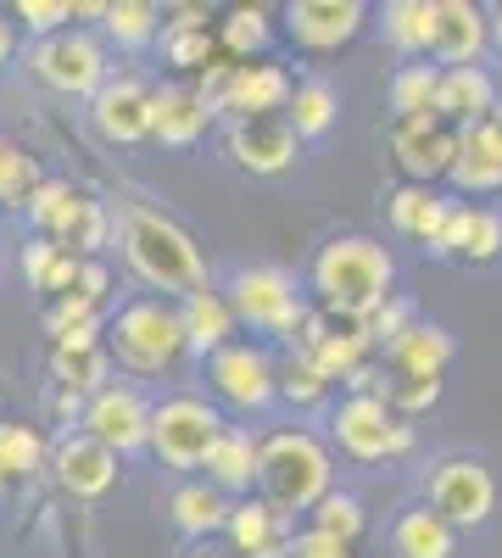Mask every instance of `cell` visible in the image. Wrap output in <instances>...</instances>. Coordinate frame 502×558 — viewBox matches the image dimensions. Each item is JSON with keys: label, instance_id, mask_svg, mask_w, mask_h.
Returning <instances> with one entry per match:
<instances>
[{"label": "cell", "instance_id": "cell-37", "mask_svg": "<svg viewBox=\"0 0 502 558\" xmlns=\"http://www.w3.org/2000/svg\"><path fill=\"white\" fill-rule=\"evenodd\" d=\"M107 34L123 45V51H146V45L162 39V7H151V0H112Z\"/></svg>", "mask_w": 502, "mask_h": 558}, {"label": "cell", "instance_id": "cell-44", "mask_svg": "<svg viewBox=\"0 0 502 558\" xmlns=\"http://www.w3.org/2000/svg\"><path fill=\"white\" fill-rule=\"evenodd\" d=\"M458 151H464V157H480V162H491V168H502V112H491V118L458 129Z\"/></svg>", "mask_w": 502, "mask_h": 558}, {"label": "cell", "instance_id": "cell-17", "mask_svg": "<svg viewBox=\"0 0 502 558\" xmlns=\"http://www.w3.org/2000/svg\"><path fill=\"white\" fill-rule=\"evenodd\" d=\"M452 357H458V341H452L441 324L430 318H414L407 330L385 347V375L391 380H441Z\"/></svg>", "mask_w": 502, "mask_h": 558}, {"label": "cell", "instance_id": "cell-5", "mask_svg": "<svg viewBox=\"0 0 502 558\" xmlns=\"http://www.w3.org/2000/svg\"><path fill=\"white\" fill-rule=\"evenodd\" d=\"M107 347L123 368H140V375H162L185 357V330H179V307L162 302V296H140L118 307L112 330H107Z\"/></svg>", "mask_w": 502, "mask_h": 558}, {"label": "cell", "instance_id": "cell-45", "mask_svg": "<svg viewBox=\"0 0 502 558\" xmlns=\"http://www.w3.org/2000/svg\"><path fill=\"white\" fill-rule=\"evenodd\" d=\"M385 402H391V413H396V418H414V413H430V408L441 402V380H391Z\"/></svg>", "mask_w": 502, "mask_h": 558}, {"label": "cell", "instance_id": "cell-9", "mask_svg": "<svg viewBox=\"0 0 502 558\" xmlns=\"http://www.w3.org/2000/svg\"><path fill=\"white\" fill-rule=\"evenodd\" d=\"M28 68H34V78H39L45 89H57V96H84V101H96V89L112 78L101 39L84 34V28L39 39L34 57H28Z\"/></svg>", "mask_w": 502, "mask_h": 558}, {"label": "cell", "instance_id": "cell-3", "mask_svg": "<svg viewBox=\"0 0 502 558\" xmlns=\"http://www.w3.org/2000/svg\"><path fill=\"white\" fill-rule=\"evenodd\" d=\"M262 502L280 514H313L335 492V458L313 430H273L262 436Z\"/></svg>", "mask_w": 502, "mask_h": 558}, {"label": "cell", "instance_id": "cell-32", "mask_svg": "<svg viewBox=\"0 0 502 558\" xmlns=\"http://www.w3.org/2000/svg\"><path fill=\"white\" fill-rule=\"evenodd\" d=\"M107 368H112V352H107V347H57V352H51V375H57V386L73 391V397L107 391Z\"/></svg>", "mask_w": 502, "mask_h": 558}, {"label": "cell", "instance_id": "cell-31", "mask_svg": "<svg viewBox=\"0 0 502 558\" xmlns=\"http://www.w3.org/2000/svg\"><path fill=\"white\" fill-rule=\"evenodd\" d=\"M341 118V96L330 78H302L291 89V107H285V123L296 129V140H325Z\"/></svg>", "mask_w": 502, "mask_h": 558}, {"label": "cell", "instance_id": "cell-1", "mask_svg": "<svg viewBox=\"0 0 502 558\" xmlns=\"http://www.w3.org/2000/svg\"><path fill=\"white\" fill-rule=\"evenodd\" d=\"M118 235H123V263H128V274L140 279V286L168 291V296L207 291L201 246L191 241V229L173 223L168 213H157L146 202H128L118 213Z\"/></svg>", "mask_w": 502, "mask_h": 558}, {"label": "cell", "instance_id": "cell-43", "mask_svg": "<svg viewBox=\"0 0 502 558\" xmlns=\"http://www.w3.org/2000/svg\"><path fill=\"white\" fill-rule=\"evenodd\" d=\"M419 313H414V302H407V296H391V302H380L369 318H363V336H369V347H391L402 330H407V324H414Z\"/></svg>", "mask_w": 502, "mask_h": 558}, {"label": "cell", "instance_id": "cell-2", "mask_svg": "<svg viewBox=\"0 0 502 558\" xmlns=\"http://www.w3.org/2000/svg\"><path fill=\"white\" fill-rule=\"evenodd\" d=\"M313 296H318V313L330 318H369L380 302H391L396 291V257L375 241V235H335L318 246L313 257Z\"/></svg>", "mask_w": 502, "mask_h": 558}, {"label": "cell", "instance_id": "cell-21", "mask_svg": "<svg viewBox=\"0 0 502 558\" xmlns=\"http://www.w3.org/2000/svg\"><path fill=\"white\" fill-rule=\"evenodd\" d=\"M291 89H296V78L285 68H273V62H241L235 78H230V89H223V107L218 112H235V123L241 118H285Z\"/></svg>", "mask_w": 502, "mask_h": 558}, {"label": "cell", "instance_id": "cell-51", "mask_svg": "<svg viewBox=\"0 0 502 558\" xmlns=\"http://www.w3.org/2000/svg\"><path fill=\"white\" fill-rule=\"evenodd\" d=\"M491 45H497V57H502V7L491 12Z\"/></svg>", "mask_w": 502, "mask_h": 558}, {"label": "cell", "instance_id": "cell-11", "mask_svg": "<svg viewBox=\"0 0 502 558\" xmlns=\"http://www.w3.org/2000/svg\"><path fill=\"white\" fill-rule=\"evenodd\" d=\"M84 436H96L118 458L146 452L151 447V402L134 386H107L84 402Z\"/></svg>", "mask_w": 502, "mask_h": 558}, {"label": "cell", "instance_id": "cell-22", "mask_svg": "<svg viewBox=\"0 0 502 558\" xmlns=\"http://www.w3.org/2000/svg\"><path fill=\"white\" fill-rule=\"evenodd\" d=\"M223 536H230V553L235 558H285L291 547V514H280L273 502L262 497H241L230 508V525H223Z\"/></svg>", "mask_w": 502, "mask_h": 558}, {"label": "cell", "instance_id": "cell-19", "mask_svg": "<svg viewBox=\"0 0 502 558\" xmlns=\"http://www.w3.org/2000/svg\"><path fill=\"white\" fill-rule=\"evenodd\" d=\"M491 51V12H480L475 0H441V23H436V68H480Z\"/></svg>", "mask_w": 502, "mask_h": 558}, {"label": "cell", "instance_id": "cell-30", "mask_svg": "<svg viewBox=\"0 0 502 558\" xmlns=\"http://www.w3.org/2000/svg\"><path fill=\"white\" fill-rule=\"evenodd\" d=\"M230 497L223 492H212L207 481H191V486H179L173 497H168V514H173V525L185 531L191 542H207V536H218L223 525H230Z\"/></svg>", "mask_w": 502, "mask_h": 558}, {"label": "cell", "instance_id": "cell-26", "mask_svg": "<svg viewBox=\"0 0 502 558\" xmlns=\"http://www.w3.org/2000/svg\"><path fill=\"white\" fill-rule=\"evenodd\" d=\"M207 129H212V107L196 96V84H162L157 89L151 140H162V146H173V151H191Z\"/></svg>", "mask_w": 502, "mask_h": 558}, {"label": "cell", "instance_id": "cell-39", "mask_svg": "<svg viewBox=\"0 0 502 558\" xmlns=\"http://www.w3.org/2000/svg\"><path fill=\"white\" fill-rule=\"evenodd\" d=\"M39 184H45L39 157L12 146V140H0V207H28Z\"/></svg>", "mask_w": 502, "mask_h": 558}, {"label": "cell", "instance_id": "cell-14", "mask_svg": "<svg viewBox=\"0 0 502 558\" xmlns=\"http://www.w3.org/2000/svg\"><path fill=\"white\" fill-rule=\"evenodd\" d=\"M391 157L407 184H436L458 162V129H446L441 118H391Z\"/></svg>", "mask_w": 502, "mask_h": 558}, {"label": "cell", "instance_id": "cell-35", "mask_svg": "<svg viewBox=\"0 0 502 558\" xmlns=\"http://www.w3.org/2000/svg\"><path fill=\"white\" fill-rule=\"evenodd\" d=\"M45 330L57 336V347H101V307H89L84 296H57L51 307H45Z\"/></svg>", "mask_w": 502, "mask_h": 558}, {"label": "cell", "instance_id": "cell-12", "mask_svg": "<svg viewBox=\"0 0 502 558\" xmlns=\"http://www.w3.org/2000/svg\"><path fill=\"white\" fill-rule=\"evenodd\" d=\"M369 336H363L357 318H330V313H307L302 336H296V357L313 363L318 375H325L330 386L335 380H352L363 363H369Z\"/></svg>", "mask_w": 502, "mask_h": 558}, {"label": "cell", "instance_id": "cell-8", "mask_svg": "<svg viewBox=\"0 0 502 558\" xmlns=\"http://www.w3.org/2000/svg\"><path fill=\"white\" fill-rule=\"evenodd\" d=\"M425 502L452 531H480L497 514V475L480 458H441L425 481Z\"/></svg>", "mask_w": 502, "mask_h": 558}, {"label": "cell", "instance_id": "cell-50", "mask_svg": "<svg viewBox=\"0 0 502 558\" xmlns=\"http://www.w3.org/2000/svg\"><path fill=\"white\" fill-rule=\"evenodd\" d=\"M185 558H235V553H223V547H212V542H201V547H191Z\"/></svg>", "mask_w": 502, "mask_h": 558}, {"label": "cell", "instance_id": "cell-48", "mask_svg": "<svg viewBox=\"0 0 502 558\" xmlns=\"http://www.w3.org/2000/svg\"><path fill=\"white\" fill-rule=\"evenodd\" d=\"M285 558H352V547H346V542H330V536H318V531H302V536H291Z\"/></svg>", "mask_w": 502, "mask_h": 558}, {"label": "cell", "instance_id": "cell-29", "mask_svg": "<svg viewBox=\"0 0 502 558\" xmlns=\"http://www.w3.org/2000/svg\"><path fill=\"white\" fill-rule=\"evenodd\" d=\"M391 547H396V558H458V531L430 502H419V508H402L396 514Z\"/></svg>", "mask_w": 502, "mask_h": 558}, {"label": "cell", "instance_id": "cell-20", "mask_svg": "<svg viewBox=\"0 0 502 558\" xmlns=\"http://www.w3.org/2000/svg\"><path fill=\"white\" fill-rule=\"evenodd\" d=\"M491 112H502V89H497L491 68H441L436 118L446 129H469V123H480Z\"/></svg>", "mask_w": 502, "mask_h": 558}, {"label": "cell", "instance_id": "cell-7", "mask_svg": "<svg viewBox=\"0 0 502 558\" xmlns=\"http://www.w3.org/2000/svg\"><path fill=\"white\" fill-rule=\"evenodd\" d=\"M223 436V413L207 397H168L151 408V452L168 470H201L212 441Z\"/></svg>", "mask_w": 502, "mask_h": 558}, {"label": "cell", "instance_id": "cell-23", "mask_svg": "<svg viewBox=\"0 0 502 558\" xmlns=\"http://www.w3.org/2000/svg\"><path fill=\"white\" fill-rule=\"evenodd\" d=\"M436 257H452V263H475V268H486V263H497L502 257V213H491V207H452V218H446V229H441V241L430 246Z\"/></svg>", "mask_w": 502, "mask_h": 558}, {"label": "cell", "instance_id": "cell-28", "mask_svg": "<svg viewBox=\"0 0 502 558\" xmlns=\"http://www.w3.org/2000/svg\"><path fill=\"white\" fill-rule=\"evenodd\" d=\"M436 23H441V0H391V7L380 12L385 45H391V51H402L407 62H430Z\"/></svg>", "mask_w": 502, "mask_h": 558}, {"label": "cell", "instance_id": "cell-36", "mask_svg": "<svg viewBox=\"0 0 502 558\" xmlns=\"http://www.w3.org/2000/svg\"><path fill=\"white\" fill-rule=\"evenodd\" d=\"M268 39H273V23L262 7H235L218 23V51L230 62H252L257 51H268Z\"/></svg>", "mask_w": 502, "mask_h": 558}, {"label": "cell", "instance_id": "cell-47", "mask_svg": "<svg viewBox=\"0 0 502 558\" xmlns=\"http://www.w3.org/2000/svg\"><path fill=\"white\" fill-rule=\"evenodd\" d=\"M107 291H112V274H107V263L84 257V263H78V279H73V296H84L89 307H101V302H107Z\"/></svg>", "mask_w": 502, "mask_h": 558}, {"label": "cell", "instance_id": "cell-27", "mask_svg": "<svg viewBox=\"0 0 502 558\" xmlns=\"http://www.w3.org/2000/svg\"><path fill=\"white\" fill-rule=\"evenodd\" d=\"M452 207H458V202H446L436 184H396V191L385 196L391 229H396V235H407V241H425V246L441 241Z\"/></svg>", "mask_w": 502, "mask_h": 558}, {"label": "cell", "instance_id": "cell-40", "mask_svg": "<svg viewBox=\"0 0 502 558\" xmlns=\"http://www.w3.org/2000/svg\"><path fill=\"white\" fill-rule=\"evenodd\" d=\"M307 531H318V536H330V542H346V547H352L363 531H369V514H363V502H357L352 492L335 486L325 502L313 508V525H307Z\"/></svg>", "mask_w": 502, "mask_h": 558}, {"label": "cell", "instance_id": "cell-33", "mask_svg": "<svg viewBox=\"0 0 502 558\" xmlns=\"http://www.w3.org/2000/svg\"><path fill=\"white\" fill-rule=\"evenodd\" d=\"M78 263H84V257L62 252L57 241H28V246H23V274H28V286H34V291H45L51 302L73 291Z\"/></svg>", "mask_w": 502, "mask_h": 558}, {"label": "cell", "instance_id": "cell-41", "mask_svg": "<svg viewBox=\"0 0 502 558\" xmlns=\"http://www.w3.org/2000/svg\"><path fill=\"white\" fill-rule=\"evenodd\" d=\"M162 57L173 62V68H207L212 57H223L218 51V34L212 28H162Z\"/></svg>", "mask_w": 502, "mask_h": 558}, {"label": "cell", "instance_id": "cell-16", "mask_svg": "<svg viewBox=\"0 0 502 558\" xmlns=\"http://www.w3.org/2000/svg\"><path fill=\"white\" fill-rule=\"evenodd\" d=\"M363 23H369V7H357V0H296V7H285V28L307 51H341L363 34Z\"/></svg>", "mask_w": 502, "mask_h": 558}, {"label": "cell", "instance_id": "cell-10", "mask_svg": "<svg viewBox=\"0 0 502 558\" xmlns=\"http://www.w3.org/2000/svg\"><path fill=\"white\" fill-rule=\"evenodd\" d=\"M207 380L218 391V402H230L235 413H262L280 402V363L268 357V347L235 341L207 357Z\"/></svg>", "mask_w": 502, "mask_h": 558}, {"label": "cell", "instance_id": "cell-49", "mask_svg": "<svg viewBox=\"0 0 502 558\" xmlns=\"http://www.w3.org/2000/svg\"><path fill=\"white\" fill-rule=\"evenodd\" d=\"M12 51H17V28H12V17L0 12V68L12 62Z\"/></svg>", "mask_w": 502, "mask_h": 558}, {"label": "cell", "instance_id": "cell-34", "mask_svg": "<svg viewBox=\"0 0 502 558\" xmlns=\"http://www.w3.org/2000/svg\"><path fill=\"white\" fill-rule=\"evenodd\" d=\"M436 84H441V68L436 62H407V68H396L391 73V112H396V123L402 118H436Z\"/></svg>", "mask_w": 502, "mask_h": 558}, {"label": "cell", "instance_id": "cell-18", "mask_svg": "<svg viewBox=\"0 0 502 558\" xmlns=\"http://www.w3.org/2000/svg\"><path fill=\"white\" fill-rule=\"evenodd\" d=\"M51 470H57V486L78 502H96L112 492L118 481V452H107L96 436H62V447L51 452Z\"/></svg>", "mask_w": 502, "mask_h": 558}, {"label": "cell", "instance_id": "cell-6", "mask_svg": "<svg viewBox=\"0 0 502 558\" xmlns=\"http://www.w3.org/2000/svg\"><path fill=\"white\" fill-rule=\"evenodd\" d=\"M330 436L346 458L357 463H380V458H407L414 452V425L391 413L385 397H341L330 408Z\"/></svg>", "mask_w": 502, "mask_h": 558}, {"label": "cell", "instance_id": "cell-46", "mask_svg": "<svg viewBox=\"0 0 502 558\" xmlns=\"http://www.w3.org/2000/svg\"><path fill=\"white\" fill-rule=\"evenodd\" d=\"M12 17H17V23H28L34 34H45V39H51L62 23H73V7H68V0H17V7H12Z\"/></svg>", "mask_w": 502, "mask_h": 558}, {"label": "cell", "instance_id": "cell-15", "mask_svg": "<svg viewBox=\"0 0 502 558\" xmlns=\"http://www.w3.org/2000/svg\"><path fill=\"white\" fill-rule=\"evenodd\" d=\"M230 157H235L241 173L273 179V173L296 168L302 140H296V129L285 118H241V123H230Z\"/></svg>", "mask_w": 502, "mask_h": 558}, {"label": "cell", "instance_id": "cell-4", "mask_svg": "<svg viewBox=\"0 0 502 558\" xmlns=\"http://www.w3.org/2000/svg\"><path fill=\"white\" fill-rule=\"evenodd\" d=\"M223 296H230V307H235V324H246V330H257L268 341H296L307 313H313L307 296H302V286H296V274L273 268V263H257V268L230 274Z\"/></svg>", "mask_w": 502, "mask_h": 558}, {"label": "cell", "instance_id": "cell-42", "mask_svg": "<svg viewBox=\"0 0 502 558\" xmlns=\"http://www.w3.org/2000/svg\"><path fill=\"white\" fill-rule=\"evenodd\" d=\"M280 397H285L291 408H318V402L330 397V380L318 375L313 363L291 357V363H280Z\"/></svg>", "mask_w": 502, "mask_h": 558}, {"label": "cell", "instance_id": "cell-25", "mask_svg": "<svg viewBox=\"0 0 502 558\" xmlns=\"http://www.w3.org/2000/svg\"><path fill=\"white\" fill-rule=\"evenodd\" d=\"M179 330H185V352L196 357H212L223 347H235V307L223 291H191L179 296Z\"/></svg>", "mask_w": 502, "mask_h": 558}, {"label": "cell", "instance_id": "cell-13", "mask_svg": "<svg viewBox=\"0 0 502 558\" xmlns=\"http://www.w3.org/2000/svg\"><path fill=\"white\" fill-rule=\"evenodd\" d=\"M151 118H157V89L140 84V78H107L89 101V123L107 146H140L151 140Z\"/></svg>", "mask_w": 502, "mask_h": 558}, {"label": "cell", "instance_id": "cell-24", "mask_svg": "<svg viewBox=\"0 0 502 558\" xmlns=\"http://www.w3.org/2000/svg\"><path fill=\"white\" fill-rule=\"evenodd\" d=\"M207 486L223 492V497H252L257 475H262V441L246 430V425H223V436L212 441L207 452Z\"/></svg>", "mask_w": 502, "mask_h": 558}, {"label": "cell", "instance_id": "cell-38", "mask_svg": "<svg viewBox=\"0 0 502 558\" xmlns=\"http://www.w3.org/2000/svg\"><path fill=\"white\" fill-rule=\"evenodd\" d=\"M45 463V436L23 418H0V481H28Z\"/></svg>", "mask_w": 502, "mask_h": 558}]
</instances>
